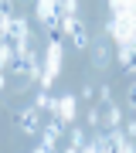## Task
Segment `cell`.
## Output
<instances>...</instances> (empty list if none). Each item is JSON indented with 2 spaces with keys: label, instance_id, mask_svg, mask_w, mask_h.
<instances>
[{
  "label": "cell",
  "instance_id": "6da1fadb",
  "mask_svg": "<svg viewBox=\"0 0 136 153\" xmlns=\"http://www.w3.org/2000/svg\"><path fill=\"white\" fill-rule=\"evenodd\" d=\"M61 55H65V44H61V34H51V41H48V48H44V71H41V88H51L54 85V78H58V71H61Z\"/></svg>",
  "mask_w": 136,
  "mask_h": 153
},
{
  "label": "cell",
  "instance_id": "7a4b0ae2",
  "mask_svg": "<svg viewBox=\"0 0 136 153\" xmlns=\"http://www.w3.org/2000/svg\"><path fill=\"white\" fill-rule=\"evenodd\" d=\"M61 38H68L71 48H78V51H85L88 44H92V34H88V24L82 21L78 14H68L65 21H61Z\"/></svg>",
  "mask_w": 136,
  "mask_h": 153
},
{
  "label": "cell",
  "instance_id": "3957f363",
  "mask_svg": "<svg viewBox=\"0 0 136 153\" xmlns=\"http://www.w3.org/2000/svg\"><path fill=\"white\" fill-rule=\"evenodd\" d=\"M34 14H38L41 27H48L51 34H61V17H58V0H38V7H34Z\"/></svg>",
  "mask_w": 136,
  "mask_h": 153
},
{
  "label": "cell",
  "instance_id": "277c9868",
  "mask_svg": "<svg viewBox=\"0 0 136 153\" xmlns=\"http://www.w3.org/2000/svg\"><path fill=\"white\" fill-rule=\"evenodd\" d=\"M116 58H119V65H123L126 75H133V78H136V41L119 44V48H116Z\"/></svg>",
  "mask_w": 136,
  "mask_h": 153
},
{
  "label": "cell",
  "instance_id": "5b68a950",
  "mask_svg": "<svg viewBox=\"0 0 136 153\" xmlns=\"http://www.w3.org/2000/svg\"><path fill=\"white\" fill-rule=\"evenodd\" d=\"M17 123H21V129H24V133L38 136V133H41V126H44V119H41V109H38V105H34V109H24L21 116H17Z\"/></svg>",
  "mask_w": 136,
  "mask_h": 153
},
{
  "label": "cell",
  "instance_id": "8992f818",
  "mask_svg": "<svg viewBox=\"0 0 136 153\" xmlns=\"http://www.w3.org/2000/svg\"><path fill=\"white\" fill-rule=\"evenodd\" d=\"M109 143H112V150H119V153H133L136 150V140L126 136L123 126H112V129H109Z\"/></svg>",
  "mask_w": 136,
  "mask_h": 153
},
{
  "label": "cell",
  "instance_id": "52a82bcc",
  "mask_svg": "<svg viewBox=\"0 0 136 153\" xmlns=\"http://www.w3.org/2000/svg\"><path fill=\"white\" fill-rule=\"evenodd\" d=\"M75 109H78V105H75V95H61V99H58V112H54V116L68 126L71 119H75Z\"/></svg>",
  "mask_w": 136,
  "mask_h": 153
},
{
  "label": "cell",
  "instance_id": "ba28073f",
  "mask_svg": "<svg viewBox=\"0 0 136 153\" xmlns=\"http://www.w3.org/2000/svg\"><path fill=\"white\" fill-rule=\"evenodd\" d=\"M85 150H88V153H109V150H112L109 133H95L92 140H85Z\"/></svg>",
  "mask_w": 136,
  "mask_h": 153
},
{
  "label": "cell",
  "instance_id": "9c48e42d",
  "mask_svg": "<svg viewBox=\"0 0 136 153\" xmlns=\"http://www.w3.org/2000/svg\"><path fill=\"white\" fill-rule=\"evenodd\" d=\"M102 126H109V129H112V126H123V109L116 102H106V112H102Z\"/></svg>",
  "mask_w": 136,
  "mask_h": 153
},
{
  "label": "cell",
  "instance_id": "30bf717a",
  "mask_svg": "<svg viewBox=\"0 0 136 153\" xmlns=\"http://www.w3.org/2000/svg\"><path fill=\"white\" fill-rule=\"evenodd\" d=\"M92 58H95V68H106V65H109V44H106L102 38L95 41V51H92Z\"/></svg>",
  "mask_w": 136,
  "mask_h": 153
},
{
  "label": "cell",
  "instance_id": "8fae6325",
  "mask_svg": "<svg viewBox=\"0 0 136 153\" xmlns=\"http://www.w3.org/2000/svg\"><path fill=\"white\" fill-rule=\"evenodd\" d=\"M38 136H41V143H38V146H34V150H38V153H51V150H58V136H51V133H38Z\"/></svg>",
  "mask_w": 136,
  "mask_h": 153
},
{
  "label": "cell",
  "instance_id": "7c38bea8",
  "mask_svg": "<svg viewBox=\"0 0 136 153\" xmlns=\"http://www.w3.org/2000/svg\"><path fill=\"white\" fill-rule=\"evenodd\" d=\"M68 14H78V0H58V17L65 21Z\"/></svg>",
  "mask_w": 136,
  "mask_h": 153
},
{
  "label": "cell",
  "instance_id": "4fadbf2b",
  "mask_svg": "<svg viewBox=\"0 0 136 153\" xmlns=\"http://www.w3.org/2000/svg\"><path fill=\"white\" fill-rule=\"evenodd\" d=\"M68 140H71V146H68V150H85V133H82V129H71V133H68Z\"/></svg>",
  "mask_w": 136,
  "mask_h": 153
},
{
  "label": "cell",
  "instance_id": "5bb4252c",
  "mask_svg": "<svg viewBox=\"0 0 136 153\" xmlns=\"http://www.w3.org/2000/svg\"><path fill=\"white\" fill-rule=\"evenodd\" d=\"M126 105H129V109L136 112V82H133L129 88H126Z\"/></svg>",
  "mask_w": 136,
  "mask_h": 153
},
{
  "label": "cell",
  "instance_id": "9a60e30c",
  "mask_svg": "<svg viewBox=\"0 0 136 153\" xmlns=\"http://www.w3.org/2000/svg\"><path fill=\"white\" fill-rule=\"evenodd\" d=\"M123 133L129 140H136V119H123Z\"/></svg>",
  "mask_w": 136,
  "mask_h": 153
},
{
  "label": "cell",
  "instance_id": "2e32d148",
  "mask_svg": "<svg viewBox=\"0 0 136 153\" xmlns=\"http://www.w3.org/2000/svg\"><path fill=\"white\" fill-rule=\"evenodd\" d=\"M85 119H88V126H102V112H99V109H88Z\"/></svg>",
  "mask_w": 136,
  "mask_h": 153
},
{
  "label": "cell",
  "instance_id": "e0dca14e",
  "mask_svg": "<svg viewBox=\"0 0 136 153\" xmlns=\"http://www.w3.org/2000/svg\"><path fill=\"white\" fill-rule=\"evenodd\" d=\"M99 99H102V105H106V102H112V88L102 85V88H99Z\"/></svg>",
  "mask_w": 136,
  "mask_h": 153
},
{
  "label": "cell",
  "instance_id": "ac0fdd59",
  "mask_svg": "<svg viewBox=\"0 0 136 153\" xmlns=\"http://www.w3.org/2000/svg\"><path fill=\"white\" fill-rule=\"evenodd\" d=\"M7 85V75H4V71H0V88H4Z\"/></svg>",
  "mask_w": 136,
  "mask_h": 153
},
{
  "label": "cell",
  "instance_id": "d6986e66",
  "mask_svg": "<svg viewBox=\"0 0 136 153\" xmlns=\"http://www.w3.org/2000/svg\"><path fill=\"white\" fill-rule=\"evenodd\" d=\"M133 7H136V0H133Z\"/></svg>",
  "mask_w": 136,
  "mask_h": 153
}]
</instances>
